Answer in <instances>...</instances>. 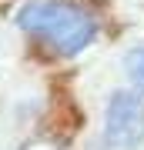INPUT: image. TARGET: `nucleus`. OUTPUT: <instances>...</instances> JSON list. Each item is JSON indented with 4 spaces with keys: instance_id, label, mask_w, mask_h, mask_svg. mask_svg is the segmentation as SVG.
<instances>
[{
    "instance_id": "1",
    "label": "nucleus",
    "mask_w": 144,
    "mask_h": 150,
    "mask_svg": "<svg viewBox=\"0 0 144 150\" xmlns=\"http://www.w3.org/2000/svg\"><path fill=\"white\" fill-rule=\"evenodd\" d=\"M17 23L54 57H77L97 37L94 17L67 0H34L17 13Z\"/></svg>"
},
{
    "instance_id": "3",
    "label": "nucleus",
    "mask_w": 144,
    "mask_h": 150,
    "mask_svg": "<svg viewBox=\"0 0 144 150\" xmlns=\"http://www.w3.org/2000/svg\"><path fill=\"white\" fill-rule=\"evenodd\" d=\"M124 70H128V77L144 90V43H141V47H134L131 54L124 57Z\"/></svg>"
},
{
    "instance_id": "2",
    "label": "nucleus",
    "mask_w": 144,
    "mask_h": 150,
    "mask_svg": "<svg viewBox=\"0 0 144 150\" xmlns=\"http://www.w3.org/2000/svg\"><path fill=\"white\" fill-rule=\"evenodd\" d=\"M104 134H107V144L117 150H134L144 140V100L138 93L117 90L107 100Z\"/></svg>"
}]
</instances>
